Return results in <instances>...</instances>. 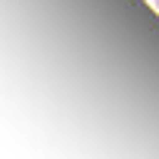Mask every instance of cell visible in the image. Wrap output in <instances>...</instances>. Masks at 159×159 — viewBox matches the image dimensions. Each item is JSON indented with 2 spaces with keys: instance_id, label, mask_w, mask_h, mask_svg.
<instances>
[{
  "instance_id": "1",
  "label": "cell",
  "mask_w": 159,
  "mask_h": 159,
  "mask_svg": "<svg viewBox=\"0 0 159 159\" xmlns=\"http://www.w3.org/2000/svg\"><path fill=\"white\" fill-rule=\"evenodd\" d=\"M153 7H156V10H159V0H153Z\"/></svg>"
}]
</instances>
